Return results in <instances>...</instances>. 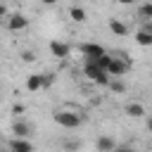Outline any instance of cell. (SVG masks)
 I'll use <instances>...</instances> for the list:
<instances>
[{"label": "cell", "instance_id": "cell-17", "mask_svg": "<svg viewBox=\"0 0 152 152\" xmlns=\"http://www.w3.org/2000/svg\"><path fill=\"white\" fill-rule=\"evenodd\" d=\"M71 19H76V21H83V19H86V12H83L81 7H71Z\"/></svg>", "mask_w": 152, "mask_h": 152}, {"label": "cell", "instance_id": "cell-19", "mask_svg": "<svg viewBox=\"0 0 152 152\" xmlns=\"http://www.w3.org/2000/svg\"><path fill=\"white\" fill-rule=\"evenodd\" d=\"M12 112H14V114H21V112H24V104H14Z\"/></svg>", "mask_w": 152, "mask_h": 152}, {"label": "cell", "instance_id": "cell-1", "mask_svg": "<svg viewBox=\"0 0 152 152\" xmlns=\"http://www.w3.org/2000/svg\"><path fill=\"white\" fill-rule=\"evenodd\" d=\"M128 66H131V62L126 59V55H119V57H114V55H112V62H109V66H107V71H104V74L116 78V76H124V74L128 71Z\"/></svg>", "mask_w": 152, "mask_h": 152}, {"label": "cell", "instance_id": "cell-3", "mask_svg": "<svg viewBox=\"0 0 152 152\" xmlns=\"http://www.w3.org/2000/svg\"><path fill=\"white\" fill-rule=\"evenodd\" d=\"M55 121L62 126V128H78L81 126V116L76 112H55Z\"/></svg>", "mask_w": 152, "mask_h": 152}, {"label": "cell", "instance_id": "cell-10", "mask_svg": "<svg viewBox=\"0 0 152 152\" xmlns=\"http://www.w3.org/2000/svg\"><path fill=\"white\" fill-rule=\"evenodd\" d=\"M109 28H112L116 36H126V33H128V26H126L121 19H109Z\"/></svg>", "mask_w": 152, "mask_h": 152}, {"label": "cell", "instance_id": "cell-13", "mask_svg": "<svg viewBox=\"0 0 152 152\" xmlns=\"http://www.w3.org/2000/svg\"><path fill=\"white\" fill-rule=\"evenodd\" d=\"M135 40H138L140 45H152V33H147V31H138V33H135Z\"/></svg>", "mask_w": 152, "mask_h": 152}, {"label": "cell", "instance_id": "cell-4", "mask_svg": "<svg viewBox=\"0 0 152 152\" xmlns=\"http://www.w3.org/2000/svg\"><path fill=\"white\" fill-rule=\"evenodd\" d=\"M81 52L86 55V59H88V62H93V59H97V57H102V55H104V48H102V45H97V43H83V45H81Z\"/></svg>", "mask_w": 152, "mask_h": 152}, {"label": "cell", "instance_id": "cell-9", "mask_svg": "<svg viewBox=\"0 0 152 152\" xmlns=\"http://www.w3.org/2000/svg\"><path fill=\"white\" fill-rule=\"evenodd\" d=\"M26 24H28V19H26L24 14H14V17H12L10 21H7V26H10L12 31H19V28H24Z\"/></svg>", "mask_w": 152, "mask_h": 152}, {"label": "cell", "instance_id": "cell-7", "mask_svg": "<svg viewBox=\"0 0 152 152\" xmlns=\"http://www.w3.org/2000/svg\"><path fill=\"white\" fill-rule=\"evenodd\" d=\"M26 88H28V90H40V88H45V74H33V76H28V78H26Z\"/></svg>", "mask_w": 152, "mask_h": 152}, {"label": "cell", "instance_id": "cell-8", "mask_svg": "<svg viewBox=\"0 0 152 152\" xmlns=\"http://www.w3.org/2000/svg\"><path fill=\"white\" fill-rule=\"evenodd\" d=\"M10 152H33V145H31L28 140H19V138H14V140L10 142Z\"/></svg>", "mask_w": 152, "mask_h": 152}, {"label": "cell", "instance_id": "cell-16", "mask_svg": "<svg viewBox=\"0 0 152 152\" xmlns=\"http://www.w3.org/2000/svg\"><path fill=\"white\" fill-rule=\"evenodd\" d=\"M109 88H112L114 93H124V90H126V86H124L119 78H109Z\"/></svg>", "mask_w": 152, "mask_h": 152}, {"label": "cell", "instance_id": "cell-2", "mask_svg": "<svg viewBox=\"0 0 152 152\" xmlns=\"http://www.w3.org/2000/svg\"><path fill=\"white\" fill-rule=\"evenodd\" d=\"M83 71H86V76H88L90 81H95V83H100V86H109V76H107L95 62H88V59H86V69H83Z\"/></svg>", "mask_w": 152, "mask_h": 152}, {"label": "cell", "instance_id": "cell-20", "mask_svg": "<svg viewBox=\"0 0 152 152\" xmlns=\"http://www.w3.org/2000/svg\"><path fill=\"white\" fill-rule=\"evenodd\" d=\"M112 152H133V150H131V147H114Z\"/></svg>", "mask_w": 152, "mask_h": 152}, {"label": "cell", "instance_id": "cell-6", "mask_svg": "<svg viewBox=\"0 0 152 152\" xmlns=\"http://www.w3.org/2000/svg\"><path fill=\"white\" fill-rule=\"evenodd\" d=\"M50 50H52L55 57H62V59L69 57V52H71V48H69L66 43H59V40H52V43H50Z\"/></svg>", "mask_w": 152, "mask_h": 152}, {"label": "cell", "instance_id": "cell-5", "mask_svg": "<svg viewBox=\"0 0 152 152\" xmlns=\"http://www.w3.org/2000/svg\"><path fill=\"white\" fill-rule=\"evenodd\" d=\"M12 133H14V138H19V140H26V138L31 135V126H28V124H24V121H14V126H12Z\"/></svg>", "mask_w": 152, "mask_h": 152}, {"label": "cell", "instance_id": "cell-14", "mask_svg": "<svg viewBox=\"0 0 152 152\" xmlns=\"http://www.w3.org/2000/svg\"><path fill=\"white\" fill-rule=\"evenodd\" d=\"M140 17H142L145 21H150V19H152V2H145V5H140Z\"/></svg>", "mask_w": 152, "mask_h": 152}, {"label": "cell", "instance_id": "cell-21", "mask_svg": "<svg viewBox=\"0 0 152 152\" xmlns=\"http://www.w3.org/2000/svg\"><path fill=\"white\" fill-rule=\"evenodd\" d=\"M2 14H5V5H0V17H2Z\"/></svg>", "mask_w": 152, "mask_h": 152}, {"label": "cell", "instance_id": "cell-15", "mask_svg": "<svg viewBox=\"0 0 152 152\" xmlns=\"http://www.w3.org/2000/svg\"><path fill=\"white\" fill-rule=\"evenodd\" d=\"M64 150L66 152H78L81 150V140H64Z\"/></svg>", "mask_w": 152, "mask_h": 152}, {"label": "cell", "instance_id": "cell-18", "mask_svg": "<svg viewBox=\"0 0 152 152\" xmlns=\"http://www.w3.org/2000/svg\"><path fill=\"white\" fill-rule=\"evenodd\" d=\"M21 59H24V62H33V59H36V55H33L31 50H24V52H21Z\"/></svg>", "mask_w": 152, "mask_h": 152}, {"label": "cell", "instance_id": "cell-11", "mask_svg": "<svg viewBox=\"0 0 152 152\" xmlns=\"http://www.w3.org/2000/svg\"><path fill=\"white\" fill-rule=\"evenodd\" d=\"M114 147H116V145H114V140H112V138H107V135H102V138L97 140V150H100V152H112Z\"/></svg>", "mask_w": 152, "mask_h": 152}, {"label": "cell", "instance_id": "cell-12", "mask_svg": "<svg viewBox=\"0 0 152 152\" xmlns=\"http://www.w3.org/2000/svg\"><path fill=\"white\" fill-rule=\"evenodd\" d=\"M126 112H128L131 116H142V114H145V107H142L140 102H131V104L126 107Z\"/></svg>", "mask_w": 152, "mask_h": 152}]
</instances>
